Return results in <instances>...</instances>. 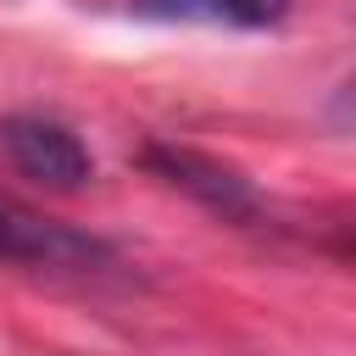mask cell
Instances as JSON below:
<instances>
[{"label": "cell", "instance_id": "6da1fadb", "mask_svg": "<svg viewBox=\"0 0 356 356\" xmlns=\"http://www.w3.org/2000/svg\"><path fill=\"white\" fill-rule=\"evenodd\" d=\"M0 161L17 172V178H28V184H39V189H83L89 184V150L78 145V134H67L61 122H50V117H28V111H17V117H0Z\"/></svg>", "mask_w": 356, "mask_h": 356}, {"label": "cell", "instance_id": "7a4b0ae2", "mask_svg": "<svg viewBox=\"0 0 356 356\" xmlns=\"http://www.w3.org/2000/svg\"><path fill=\"white\" fill-rule=\"evenodd\" d=\"M0 256L6 261H28V267H72V273H89V267H106L111 250L11 195H0Z\"/></svg>", "mask_w": 356, "mask_h": 356}, {"label": "cell", "instance_id": "3957f363", "mask_svg": "<svg viewBox=\"0 0 356 356\" xmlns=\"http://www.w3.org/2000/svg\"><path fill=\"white\" fill-rule=\"evenodd\" d=\"M145 161H150L167 184H178L184 195H195L206 211H217V217H228V222H250V217L261 211V200H256L250 178H239L234 167H222V161H211V156H200V150L150 145V150H145Z\"/></svg>", "mask_w": 356, "mask_h": 356}, {"label": "cell", "instance_id": "277c9868", "mask_svg": "<svg viewBox=\"0 0 356 356\" xmlns=\"http://www.w3.org/2000/svg\"><path fill=\"white\" fill-rule=\"evenodd\" d=\"M295 0H134L139 17L156 22H217V28H273Z\"/></svg>", "mask_w": 356, "mask_h": 356}]
</instances>
